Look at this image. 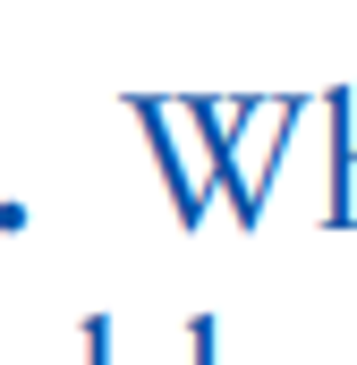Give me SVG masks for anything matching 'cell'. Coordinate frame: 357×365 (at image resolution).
Listing matches in <instances>:
<instances>
[{
  "instance_id": "6da1fadb",
  "label": "cell",
  "mask_w": 357,
  "mask_h": 365,
  "mask_svg": "<svg viewBox=\"0 0 357 365\" xmlns=\"http://www.w3.org/2000/svg\"><path fill=\"white\" fill-rule=\"evenodd\" d=\"M178 110H187V128L204 136V162H213V179H221V204L256 230L264 212H256V187H247V128L264 119L272 102L264 93H178Z\"/></svg>"
},
{
  "instance_id": "7a4b0ae2",
  "label": "cell",
  "mask_w": 357,
  "mask_h": 365,
  "mask_svg": "<svg viewBox=\"0 0 357 365\" xmlns=\"http://www.w3.org/2000/svg\"><path fill=\"white\" fill-rule=\"evenodd\" d=\"M128 119L145 128V145H154V170H162V187H171V212L196 230L204 212H213V195H221V179H213V162H196L187 153V119H178V93H128Z\"/></svg>"
},
{
  "instance_id": "3957f363",
  "label": "cell",
  "mask_w": 357,
  "mask_h": 365,
  "mask_svg": "<svg viewBox=\"0 0 357 365\" xmlns=\"http://www.w3.org/2000/svg\"><path fill=\"white\" fill-rule=\"evenodd\" d=\"M323 119H332V153H323V212L357 230V136H349V86L323 93Z\"/></svg>"
},
{
  "instance_id": "277c9868",
  "label": "cell",
  "mask_w": 357,
  "mask_h": 365,
  "mask_svg": "<svg viewBox=\"0 0 357 365\" xmlns=\"http://www.w3.org/2000/svg\"><path fill=\"white\" fill-rule=\"evenodd\" d=\"M77 365H111V314H86V331H77Z\"/></svg>"
},
{
  "instance_id": "5b68a950",
  "label": "cell",
  "mask_w": 357,
  "mask_h": 365,
  "mask_svg": "<svg viewBox=\"0 0 357 365\" xmlns=\"http://www.w3.org/2000/svg\"><path fill=\"white\" fill-rule=\"evenodd\" d=\"M213 349H221V323H213V314H196V323H187V365H221Z\"/></svg>"
}]
</instances>
